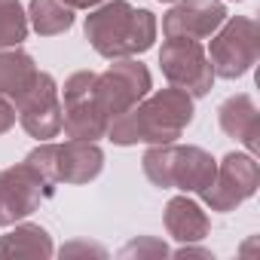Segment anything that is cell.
<instances>
[{
	"label": "cell",
	"mask_w": 260,
	"mask_h": 260,
	"mask_svg": "<svg viewBox=\"0 0 260 260\" xmlns=\"http://www.w3.org/2000/svg\"><path fill=\"white\" fill-rule=\"evenodd\" d=\"M49 193L52 184L28 162L0 169V226H13L31 217Z\"/></svg>",
	"instance_id": "10"
},
{
	"label": "cell",
	"mask_w": 260,
	"mask_h": 260,
	"mask_svg": "<svg viewBox=\"0 0 260 260\" xmlns=\"http://www.w3.org/2000/svg\"><path fill=\"white\" fill-rule=\"evenodd\" d=\"M208 61L214 77L220 80H239L245 77L257 58H260V28L248 16H226V22L211 34Z\"/></svg>",
	"instance_id": "4"
},
{
	"label": "cell",
	"mask_w": 260,
	"mask_h": 260,
	"mask_svg": "<svg viewBox=\"0 0 260 260\" xmlns=\"http://www.w3.org/2000/svg\"><path fill=\"white\" fill-rule=\"evenodd\" d=\"M13 125H16V107L7 95H0V135H7Z\"/></svg>",
	"instance_id": "21"
},
{
	"label": "cell",
	"mask_w": 260,
	"mask_h": 260,
	"mask_svg": "<svg viewBox=\"0 0 260 260\" xmlns=\"http://www.w3.org/2000/svg\"><path fill=\"white\" fill-rule=\"evenodd\" d=\"M156 16L128 0H104L86 16V40L101 58H135L156 40Z\"/></svg>",
	"instance_id": "2"
},
{
	"label": "cell",
	"mask_w": 260,
	"mask_h": 260,
	"mask_svg": "<svg viewBox=\"0 0 260 260\" xmlns=\"http://www.w3.org/2000/svg\"><path fill=\"white\" fill-rule=\"evenodd\" d=\"M159 68H162V74L172 86L184 89L193 98H202V95L211 92L214 71H211V61H208L199 40L166 37V43L159 49Z\"/></svg>",
	"instance_id": "8"
},
{
	"label": "cell",
	"mask_w": 260,
	"mask_h": 260,
	"mask_svg": "<svg viewBox=\"0 0 260 260\" xmlns=\"http://www.w3.org/2000/svg\"><path fill=\"white\" fill-rule=\"evenodd\" d=\"M13 107L22 128L31 138L49 141L61 135V95L52 74L37 71V77L13 98Z\"/></svg>",
	"instance_id": "7"
},
{
	"label": "cell",
	"mask_w": 260,
	"mask_h": 260,
	"mask_svg": "<svg viewBox=\"0 0 260 260\" xmlns=\"http://www.w3.org/2000/svg\"><path fill=\"white\" fill-rule=\"evenodd\" d=\"M64 4L71 10H95L98 4H104V0H64Z\"/></svg>",
	"instance_id": "22"
},
{
	"label": "cell",
	"mask_w": 260,
	"mask_h": 260,
	"mask_svg": "<svg viewBox=\"0 0 260 260\" xmlns=\"http://www.w3.org/2000/svg\"><path fill=\"white\" fill-rule=\"evenodd\" d=\"M92 86H95L92 71H77L64 80V89H61V132L68 138H77V141L107 138L110 119L95 104Z\"/></svg>",
	"instance_id": "6"
},
{
	"label": "cell",
	"mask_w": 260,
	"mask_h": 260,
	"mask_svg": "<svg viewBox=\"0 0 260 260\" xmlns=\"http://www.w3.org/2000/svg\"><path fill=\"white\" fill-rule=\"evenodd\" d=\"M104 169V150L98 141H64L55 144V184H89Z\"/></svg>",
	"instance_id": "12"
},
{
	"label": "cell",
	"mask_w": 260,
	"mask_h": 260,
	"mask_svg": "<svg viewBox=\"0 0 260 260\" xmlns=\"http://www.w3.org/2000/svg\"><path fill=\"white\" fill-rule=\"evenodd\" d=\"M141 169L147 181L159 190H181V193H205L214 181L217 162L202 147H178L172 144H150V150L141 159Z\"/></svg>",
	"instance_id": "3"
},
{
	"label": "cell",
	"mask_w": 260,
	"mask_h": 260,
	"mask_svg": "<svg viewBox=\"0 0 260 260\" xmlns=\"http://www.w3.org/2000/svg\"><path fill=\"white\" fill-rule=\"evenodd\" d=\"M162 217H166L169 236L178 239L181 245H187V242H202V239L208 236V230H211L208 214H205L202 205L193 202L190 196H175V199H169Z\"/></svg>",
	"instance_id": "14"
},
{
	"label": "cell",
	"mask_w": 260,
	"mask_h": 260,
	"mask_svg": "<svg viewBox=\"0 0 260 260\" xmlns=\"http://www.w3.org/2000/svg\"><path fill=\"white\" fill-rule=\"evenodd\" d=\"M217 119H220L223 135H230L233 141L245 144L251 156L260 150V113H257V104H254L251 95H245V92L230 95L220 104Z\"/></svg>",
	"instance_id": "13"
},
{
	"label": "cell",
	"mask_w": 260,
	"mask_h": 260,
	"mask_svg": "<svg viewBox=\"0 0 260 260\" xmlns=\"http://www.w3.org/2000/svg\"><path fill=\"white\" fill-rule=\"evenodd\" d=\"M61 257H74V254H95V257H107V251L101 245H92V242H68L61 251Z\"/></svg>",
	"instance_id": "20"
},
{
	"label": "cell",
	"mask_w": 260,
	"mask_h": 260,
	"mask_svg": "<svg viewBox=\"0 0 260 260\" xmlns=\"http://www.w3.org/2000/svg\"><path fill=\"white\" fill-rule=\"evenodd\" d=\"M226 22V7L220 0H178L162 16L166 37H187V40H208Z\"/></svg>",
	"instance_id": "11"
},
{
	"label": "cell",
	"mask_w": 260,
	"mask_h": 260,
	"mask_svg": "<svg viewBox=\"0 0 260 260\" xmlns=\"http://www.w3.org/2000/svg\"><path fill=\"white\" fill-rule=\"evenodd\" d=\"M28 28V13L22 10L19 0H0V49L22 46Z\"/></svg>",
	"instance_id": "18"
},
{
	"label": "cell",
	"mask_w": 260,
	"mask_h": 260,
	"mask_svg": "<svg viewBox=\"0 0 260 260\" xmlns=\"http://www.w3.org/2000/svg\"><path fill=\"white\" fill-rule=\"evenodd\" d=\"M260 187V166L251 153H226L220 162H217V172H214V181L211 187L202 193V202L211 208V211H233L239 208L245 199H251Z\"/></svg>",
	"instance_id": "9"
},
{
	"label": "cell",
	"mask_w": 260,
	"mask_h": 260,
	"mask_svg": "<svg viewBox=\"0 0 260 260\" xmlns=\"http://www.w3.org/2000/svg\"><path fill=\"white\" fill-rule=\"evenodd\" d=\"M119 257H169V245L162 239H153V236H141V239H132L128 245H122Z\"/></svg>",
	"instance_id": "19"
},
{
	"label": "cell",
	"mask_w": 260,
	"mask_h": 260,
	"mask_svg": "<svg viewBox=\"0 0 260 260\" xmlns=\"http://www.w3.org/2000/svg\"><path fill=\"white\" fill-rule=\"evenodd\" d=\"M28 25L40 37H58V34L71 31L74 10L64 0H31L28 4Z\"/></svg>",
	"instance_id": "17"
},
{
	"label": "cell",
	"mask_w": 260,
	"mask_h": 260,
	"mask_svg": "<svg viewBox=\"0 0 260 260\" xmlns=\"http://www.w3.org/2000/svg\"><path fill=\"white\" fill-rule=\"evenodd\" d=\"M159 4H178V0H159Z\"/></svg>",
	"instance_id": "23"
},
{
	"label": "cell",
	"mask_w": 260,
	"mask_h": 260,
	"mask_svg": "<svg viewBox=\"0 0 260 260\" xmlns=\"http://www.w3.org/2000/svg\"><path fill=\"white\" fill-rule=\"evenodd\" d=\"M37 77V64L34 58L13 46V49H0V95H7L10 101Z\"/></svg>",
	"instance_id": "16"
},
{
	"label": "cell",
	"mask_w": 260,
	"mask_h": 260,
	"mask_svg": "<svg viewBox=\"0 0 260 260\" xmlns=\"http://www.w3.org/2000/svg\"><path fill=\"white\" fill-rule=\"evenodd\" d=\"M16 230H10L7 236H0V260H16V257H37L46 260L55 254L52 236L40 226V223H13Z\"/></svg>",
	"instance_id": "15"
},
{
	"label": "cell",
	"mask_w": 260,
	"mask_h": 260,
	"mask_svg": "<svg viewBox=\"0 0 260 260\" xmlns=\"http://www.w3.org/2000/svg\"><path fill=\"white\" fill-rule=\"evenodd\" d=\"M193 95L184 89H159L153 95H144L132 110L116 116L107 128V138L119 147L132 144H172L178 141L187 125L193 122Z\"/></svg>",
	"instance_id": "1"
},
{
	"label": "cell",
	"mask_w": 260,
	"mask_h": 260,
	"mask_svg": "<svg viewBox=\"0 0 260 260\" xmlns=\"http://www.w3.org/2000/svg\"><path fill=\"white\" fill-rule=\"evenodd\" d=\"M150 89H153V80L141 61L113 58V64L104 74H95L92 95H95V104L101 107V113L113 122L125 110H132Z\"/></svg>",
	"instance_id": "5"
}]
</instances>
